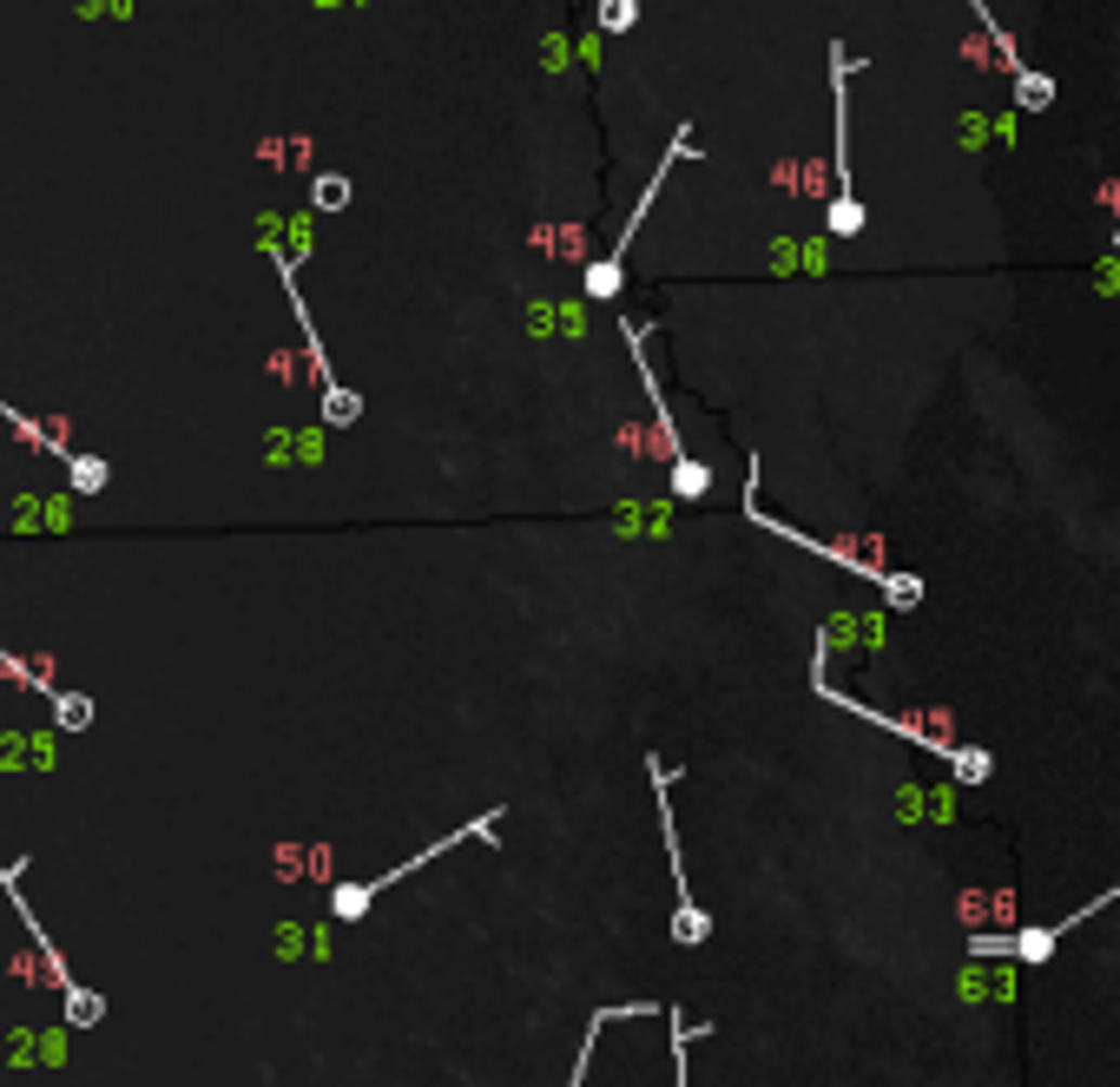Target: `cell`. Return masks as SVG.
<instances>
[{"label":"cell","mask_w":1120,"mask_h":1087,"mask_svg":"<svg viewBox=\"0 0 1120 1087\" xmlns=\"http://www.w3.org/2000/svg\"><path fill=\"white\" fill-rule=\"evenodd\" d=\"M647 778H653V804H660V838H666V864H673V890H679V909H699L692 903V877H686V857H679V824H673V765L660 751H647Z\"/></svg>","instance_id":"cell-6"},{"label":"cell","mask_w":1120,"mask_h":1087,"mask_svg":"<svg viewBox=\"0 0 1120 1087\" xmlns=\"http://www.w3.org/2000/svg\"><path fill=\"white\" fill-rule=\"evenodd\" d=\"M1120 896V883L1114 890H1101V896H1088L1081 909H1068L1062 916V923H1034V930H1015V936H995V930H976L969 936V956H1008V962H1021V969H1042L1055 949H1062V936H1075L1081 923H1088V916H1101L1107 903Z\"/></svg>","instance_id":"cell-4"},{"label":"cell","mask_w":1120,"mask_h":1087,"mask_svg":"<svg viewBox=\"0 0 1120 1087\" xmlns=\"http://www.w3.org/2000/svg\"><path fill=\"white\" fill-rule=\"evenodd\" d=\"M495 830H502V804L495 811H482V817H468L461 830H448V838H435L429 851H416L409 864H395V870H382V877H369V883H337L330 890V916H343V923H356V916H369V903L389 890V883H403L409 870H422L429 857H442V851H455V844H468V838H482V844H495Z\"/></svg>","instance_id":"cell-3"},{"label":"cell","mask_w":1120,"mask_h":1087,"mask_svg":"<svg viewBox=\"0 0 1120 1087\" xmlns=\"http://www.w3.org/2000/svg\"><path fill=\"white\" fill-rule=\"evenodd\" d=\"M811 693L818 699H831V706H844L850 719H863V725H884V732H897L903 745H916V751H929V759H942L963 785H989V772H995V759L982 745H963L942 719H897V712H876V706H863V699H850L844 686H831V626L811 639Z\"/></svg>","instance_id":"cell-1"},{"label":"cell","mask_w":1120,"mask_h":1087,"mask_svg":"<svg viewBox=\"0 0 1120 1087\" xmlns=\"http://www.w3.org/2000/svg\"><path fill=\"white\" fill-rule=\"evenodd\" d=\"M824 231H831V237H857V231H863V198H831Z\"/></svg>","instance_id":"cell-11"},{"label":"cell","mask_w":1120,"mask_h":1087,"mask_svg":"<svg viewBox=\"0 0 1120 1087\" xmlns=\"http://www.w3.org/2000/svg\"><path fill=\"white\" fill-rule=\"evenodd\" d=\"M758 455H745V521L752 528H765V534H778V541H791V547H805V554H818V560H831V567H844L850 580H870V587L876 594H884L890 607H923V580L916 573H897V567H884V560H876V554H863V547H844V541H824V534H811V528H797V521H778L771 508H765V501H758Z\"/></svg>","instance_id":"cell-2"},{"label":"cell","mask_w":1120,"mask_h":1087,"mask_svg":"<svg viewBox=\"0 0 1120 1087\" xmlns=\"http://www.w3.org/2000/svg\"><path fill=\"white\" fill-rule=\"evenodd\" d=\"M633 1015H666V1001H607V1009H594V1022H587V1041H581V1054H574V1080H568V1087H587V1067H594V1041H600V1028L633 1022Z\"/></svg>","instance_id":"cell-7"},{"label":"cell","mask_w":1120,"mask_h":1087,"mask_svg":"<svg viewBox=\"0 0 1120 1087\" xmlns=\"http://www.w3.org/2000/svg\"><path fill=\"white\" fill-rule=\"evenodd\" d=\"M87 719H93L87 699H60V725H87Z\"/></svg>","instance_id":"cell-16"},{"label":"cell","mask_w":1120,"mask_h":1087,"mask_svg":"<svg viewBox=\"0 0 1120 1087\" xmlns=\"http://www.w3.org/2000/svg\"><path fill=\"white\" fill-rule=\"evenodd\" d=\"M324 415L343 429V423H356V415H363V396H356V389H330V396H324Z\"/></svg>","instance_id":"cell-12"},{"label":"cell","mask_w":1120,"mask_h":1087,"mask_svg":"<svg viewBox=\"0 0 1120 1087\" xmlns=\"http://www.w3.org/2000/svg\"><path fill=\"white\" fill-rule=\"evenodd\" d=\"M639 21V0H607V8H600V34H626Z\"/></svg>","instance_id":"cell-13"},{"label":"cell","mask_w":1120,"mask_h":1087,"mask_svg":"<svg viewBox=\"0 0 1120 1087\" xmlns=\"http://www.w3.org/2000/svg\"><path fill=\"white\" fill-rule=\"evenodd\" d=\"M666 1028H673V1087H692L686 1067H692V1035H699V1028H686V1015L673 1009V1001H666Z\"/></svg>","instance_id":"cell-9"},{"label":"cell","mask_w":1120,"mask_h":1087,"mask_svg":"<svg viewBox=\"0 0 1120 1087\" xmlns=\"http://www.w3.org/2000/svg\"><path fill=\"white\" fill-rule=\"evenodd\" d=\"M705 936H712V909H673V943L699 949Z\"/></svg>","instance_id":"cell-10"},{"label":"cell","mask_w":1120,"mask_h":1087,"mask_svg":"<svg viewBox=\"0 0 1120 1087\" xmlns=\"http://www.w3.org/2000/svg\"><path fill=\"white\" fill-rule=\"evenodd\" d=\"M686 152H692V126H679V132H673V145H666V158H660V172L647 179V192H639V211L626 218V231H620V244L607 250V258H600V264H587V297H594V303H613V297H620V284H626V250H633V237H639V224H647V205L660 198V185H666V172H673V165H679Z\"/></svg>","instance_id":"cell-5"},{"label":"cell","mask_w":1120,"mask_h":1087,"mask_svg":"<svg viewBox=\"0 0 1120 1087\" xmlns=\"http://www.w3.org/2000/svg\"><path fill=\"white\" fill-rule=\"evenodd\" d=\"M73 481L79 488H106V462H73Z\"/></svg>","instance_id":"cell-15"},{"label":"cell","mask_w":1120,"mask_h":1087,"mask_svg":"<svg viewBox=\"0 0 1120 1087\" xmlns=\"http://www.w3.org/2000/svg\"><path fill=\"white\" fill-rule=\"evenodd\" d=\"M1055 93H1062V87H1055L1049 73H1034V66H1028V73H1015V106H1021V113H1049V106H1055Z\"/></svg>","instance_id":"cell-8"},{"label":"cell","mask_w":1120,"mask_h":1087,"mask_svg":"<svg viewBox=\"0 0 1120 1087\" xmlns=\"http://www.w3.org/2000/svg\"><path fill=\"white\" fill-rule=\"evenodd\" d=\"M310 198H316V205H324V211H337V205H350V179H337V172H324V179H316V185H310Z\"/></svg>","instance_id":"cell-14"}]
</instances>
